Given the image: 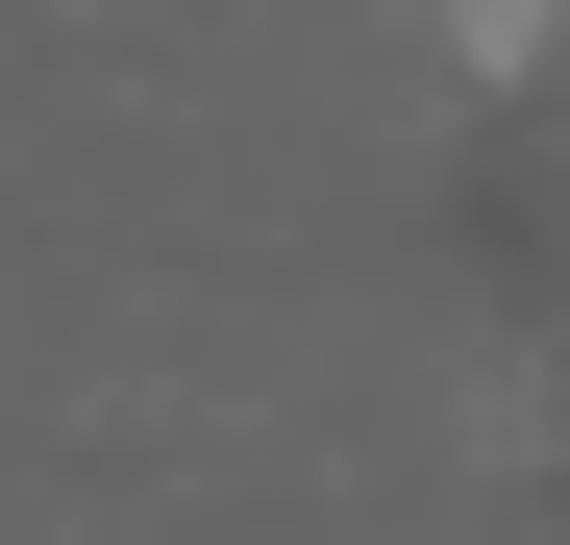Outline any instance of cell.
Segmentation results:
<instances>
[{"instance_id": "cell-1", "label": "cell", "mask_w": 570, "mask_h": 545, "mask_svg": "<svg viewBox=\"0 0 570 545\" xmlns=\"http://www.w3.org/2000/svg\"><path fill=\"white\" fill-rule=\"evenodd\" d=\"M446 50H471V75H546V50H570V0H446Z\"/></svg>"}]
</instances>
